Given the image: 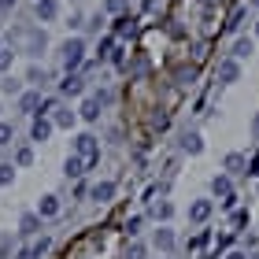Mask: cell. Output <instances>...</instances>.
<instances>
[{
	"instance_id": "cell-1",
	"label": "cell",
	"mask_w": 259,
	"mask_h": 259,
	"mask_svg": "<svg viewBox=\"0 0 259 259\" xmlns=\"http://www.w3.org/2000/svg\"><path fill=\"white\" fill-rule=\"evenodd\" d=\"M81 60H85V41H81V37L63 41V49H60V63H63L67 74H74V70L81 67Z\"/></svg>"
},
{
	"instance_id": "cell-2",
	"label": "cell",
	"mask_w": 259,
	"mask_h": 259,
	"mask_svg": "<svg viewBox=\"0 0 259 259\" xmlns=\"http://www.w3.org/2000/svg\"><path fill=\"white\" fill-rule=\"evenodd\" d=\"M74 156L85 163V167H93V163L100 159V141L93 137V134H78L74 137Z\"/></svg>"
},
{
	"instance_id": "cell-3",
	"label": "cell",
	"mask_w": 259,
	"mask_h": 259,
	"mask_svg": "<svg viewBox=\"0 0 259 259\" xmlns=\"http://www.w3.org/2000/svg\"><path fill=\"white\" fill-rule=\"evenodd\" d=\"M45 108V100H41V89H26L19 97V111L22 115H30V119H37V111Z\"/></svg>"
},
{
	"instance_id": "cell-4",
	"label": "cell",
	"mask_w": 259,
	"mask_h": 259,
	"mask_svg": "<svg viewBox=\"0 0 259 259\" xmlns=\"http://www.w3.org/2000/svg\"><path fill=\"white\" fill-rule=\"evenodd\" d=\"M45 108H49V111H45V115H49V119H52V126H74V111H70V108H63V104H45Z\"/></svg>"
},
{
	"instance_id": "cell-5",
	"label": "cell",
	"mask_w": 259,
	"mask_h": 259,
	"mask_svg": "<svg viewBox=\"0 0 259 259\" xmlns=\"http://www.w3.org/2000/svg\"><path fill=\"white\" fill-rule=\"evenodd\" d=\"M211 193H215V196H219L226 207H233V200H237V196H233V182L226 178V174H219V178L211 182Z\"/></svg>"
},
{
	"instance_id": "cell-6",
	"label": "cell",
	"mask_w": 259,
	"mask_h": 259,
	"mask_svg": "<svg viewBox=\"0 0 259 259\" xmlns=\"http://www.w3.org/2000/svg\"><path fill=\"white\" fill-rule=\"evenodd\" d=\"M52 119H49V115H37V119H33L30 122V141H37V145H41V141H49L52 137Z\"/></svg>"
},
{
	"instance_id": "cell-7",
	"label": "cell",
	"mask_w": 259,
	"mask_h": 259,
	"mask_svg": "<svg viewBox=\"0 0 259 259\" xmlns=\"http://www.w3.org/2000/svg\"><path fill=\"white\" fill-rule=\"evenodd\" d=\"M60 93H63V97H81V93H85V78H81L78 70H74V74H67L60 81Z\"/></svg>"
},
{
	"instance_id": "cell-8",
	"label": "cell",
	"mask_w": 259,
	"mask_h": 259,
	"mask_svg": "<svg viewBox=\"0 0 259 259\" xmlns=\"http://www.w3.org/2000/svg\"><path fill=\"white\" fill-rule=\"evenodd\" d=\"M37 215L41 219H56V215H60V196H41V204H37Z\"/></svg>"
},
{
	"instance_id": "cell-9",
	"label": "cell",
	"mask_w": 259,
	"mask_h": 259,
	"mask_svg": "<svg viewBox=\"0 0 259 259\" xmlns=\"http://www.w3.org/2000/svg\"><path fill=\"white\" fill-rule=\"evenodd\" d=\"M89 196L97 200V204H108V200L115 196V182H97V185L89 189Z\"/></svg>"
},
{
	"instance_id": "cell-10",
	"label": "cell",
	"mask_w": 259,
	"mask_h": 259,
	"mask_svg": "<svg viewBox=\"0 0 259 259\" xmlns=\"http://www.w3.org/2000/svg\"><path fill=\"white\" fill-rule=\"evenodd\" d=\"M219 78L226 81V85H230V81H237V78H241V63H237V60H222V63H219Z\"/></svg>"
},
{
	"instance_id": "cell-11",
	"label": "cell",
	"mask_w": 259,
	"mask_h": 259,
	"mask_svg": "<svg viewBox=\"0 0 259 259\" xmlns=\"http://www.w3.org/2000/svg\"><path fill=\"white\" fill-rule=\"evenodd\" d=\"M182 152H189V156H200V152H204V137L196 134H182Z\"/></svg>"
},
{
	"instance_id": "cell-12",
	"label": "cell",
	"mask_w": 259,
	"mask_h": 259,
	"mask_svg": "<svg viewBox=\"0 0 259 259\" xmlns=\"http://www.w3.org/2000/svg\"><path fill=\"white\" fill-rule=\"evenodd\" d=\"M45 45H49V41H45V30H30V33H26V52H30V56H41Z\"/></svg>"
},
{
	"instance_id": "cell-13",
	"label": "cell",
	"mask_w": 259,
	"mask_h": 259,
	"mask_svg": "<svg viewBox=\"0 0 259 259\" xmlns=\"http://www.w3.org/2000/svg\"><path fill=\"white\" fill-rule=\"evenodd\" d=\"M211 211H215V204H211V200H196V204L189 207V219H193V222H207Z\"/></svg>"
},
{
	"instance_id": "cell-14",
	"label": "cell",
	"mask_w": 259,
	"mask_h": 259,
	"mask_svg": "<svg viewBox=\"0 0 259 259\" xmlns=\"http://www.w3.org/2000/svg\"><path fill=\"white\" fill-rule=\"evenodd\" d=\"M60 15V0H37V19L41 22H52Z\"/></svg>"
},
{
	"instance_id": "cell-15",
	"label": "cell",
	"mask_w": 259,
	"mask_h": 259,
	"mask_svg": "<svg viewBox=\"0 0 259 259\" xmlns=\"http://www.w3.org/2000/svg\"><path fill=\"white\" fill-rule=\"evenodd\" d=\"M78 115H81L85 122H97V119H100V100H97V97L81 100V111H78Z\"/></svg>"
},
{
	"instance_id": "cell-16",
	"label": "cell",
	"mask_w": 259,
	"mask_h": 259,
	"mask_svg": "<svg viewBox=\"0 0 259 259\" xmlns=\"http://www.w3.org/2000/svg\"><path fill=\"white\" fill-rule=\"evenodd\" d=\"M252 52H255V41L252 37H237V41H233V60H248Z\"/></svg>"
},
{
	"instance_id": "cell-17",
	"label": "cell",
	"mask_w": 259,
	"mask_h": 259,
	"mask_svg": "<svg viewBox=\"0 0 259 259\" xmlns=\"http://www.w3.org/2000/svg\"><path fill=\"white\" fill-rule=\"evenodd\" d=\"M63 174H67V178H81V174H85V163H81V159L74 156V152H70L67 163H63Z\"/></svg>"
},
{
	"instance_id": "cell-18",
	"label": "cell",
	"mask_w": 259,
	"mask_h": 259,
	"mask_svg": "<svg viewBox=\"0 0 259 259\" xmlns=\"http://www.w3.org/2000/svg\"><path fill=\"white\" fill-rule=\"evenodd\" d=\"M19 230L22 233H37L41 230V215H37V211H26V215L19 219Z\"/></svg>"
},
{
	"instance_id": "cell-19",
	"label": "cell",
	"mask_w": 259,
	"mask_h": 259,
	"mask_svg": "<svg viewBox=\"0 0 259 259\" xmlns=\"http://www.w3.org/2000/svg\"><path fill=\"white\" fill-rule=\"evenodd\" d=\"M156 248H159V252H170V248H174V233H170L167 226L156 230Z\"/></svg>"
},
{
	"instance_id": "cell-20",
	"label": "cell",
	"mask_w": 259,
	"mask_h": 259,
	"mask_svg": "<svg viewBox=\"0 0 259 259\" xmlns=\"http://www.w3.org/2000/svg\"><path fill=\"white\" fill-rule=\"evenodd\" d=\"M0 89H4L8 97H15V100L22 97V93H26V89H22V81H19V78H4V81H0Z\"/></svg>"
},
{
	"instance_id": "cell-21",
	"label": "cell",
	"mask_w": 259,
	"mask_h": 259,
	"mask_svg": "<svg viewBox=\"0 0 259 259\" xmlns=\"http://www.w3.org/2000/svg\"><path fill=\"white\" fill-rule=\"evenodd\" d=\"M30 81L37 89H45V85H49V70H45V67H30Z\"/></svg>"
},
{
	"instance_id": "cell-22",
	"label": "cell",
	"mask_w": 259,
	"mask_h": 259,
	"mask_svg": "<svg viewBox=\"0 0 259 259\" xmlns=\"http://www.w3.org/2000/svg\"><path fill=\"white\" fill-rule=\"evenodd\" d=\"M26 252H30V259H41L45 252H49V237H37V241H33Z\"/></svg>"
},
{
	"instance_id": "cell-23",
	"label": "cell",
	"mask_w": 259,
	"mask_h": 259,
	"mask_svg": "<svg viewBox=\"0 0 259 259\" xmlns=\"http://www.w3.org/2000/svg\"><path fill=\"white\" fill-rule=\"evenodd\" d=\"M226 170H230V174H244V156H237V152L226 156Z\"/></svg>"
},
{
	"instance_id": "cell-24",
	"label": "cell",
	"mask_w": 259,
	"mask_h": 259,
	"mask_svg": "<svg viewBox=\"0 0 259 259\" xmlns=\"http://www.w3.org/2000/svg\"><path fill=\"white\" fill-rule=\"evenodd\" d=\"M11 178H15V167H11V163H0V189L11 185Z\"/></svg>"
},
{
	"instance_id": "cell-25",
	"label": "cell",
	"mask_w": 259,
	"mask_h": 259,
	"mask_svg": "<svg viewBox=\"0 0 259 259\" xmlns=\"http://www.w3.org/2000/svg\"><path fill=\"white\" fill-rule=\"evenodd\" d=\"M15 163H19V167H30V163H33V152H30L26 145H22V148L15 152Z\"/></svg>"
},
{
	"instance_id": "cell-26",
	"label": "cell",
	"mask_w": 259,
	"mask_h": 259,
	"mask_svg": "<svg viewBox=\"0 0 259 259\" xmlns=\"http://www.w3.org/2000/svg\"><path fill=\"white\" fill-rule=\"evenodd\" d=\"M11 137H15L11 122H0V148H4V145H11Z\"/></svg>"
},
{
	"instance_id": "cell-27",
	"label": "cell",
	"mask_w": 259,
	"mask_h": 259,
	"mask_svg": "<svg viewBox=\"0 0 259 259\" xmlns=\"http://www.w3.org/2000/svg\"><path fill=\"white\" fill-rule=\"evenodd\" d=\"M126 259H145V244H141V241H134V244L126 248Z\"/></svg>"
},
{
	"instance_id": "cell-28",
	"label": "cell",
	"mask_w": 259,
	"mask_h": 259,
	"mask_svg": "<svg viewBox=\"0 0 259 259\" xmlns=\"http://www.w3.org/2000/svg\"><path fill=\"white\" fill-rule=\"evenodd\" d=\"M141 222H145V219H141V215H134V219H130V222H126V233H130V237H137V233H141Z\"/></svg>"
},
{
	"instance_id": "cell-29",
	"label": "cell",
	"mask_w": 259,
	"mask_h": 259,
	"mask_svg": "<svg viewBox=\"0 0 259 259\" xmlns=\"http://www.w3.org/2000/svg\"><path fill=\"white\" fill-rule=\"evenodd\" d=\"M156 219L170 222V219H174V207H170V204H159V207H156Z\"/></svg>"
},
{
	"instance_id": "cell-30",
	"label": "cell",
	"mask_w": 259,
	"mask_h": 259,
	"mask_svg": "<svg viewBox=\"0 0 259 259\" xmlns=\"http://www.w3.org/2000/svg\"><path fill=\"white\" fill-rule=\"evenodd\" d=\"M241 22H244V11L237 8V11H233V19L226 22V26H230V30H241Z\"/></svg>"
},
{
	"instance_id": "cell-31",
	"label": "cell",
	"mask_w": 259,
	"mask_h": 259,
	"mask_svg": "<svg viewBox=\"0 0 259 259\" xmlns=\"http://www.w3.org/2000/svg\"><path fill=\"white\" fill-rule=\"evenodd\" d=\"M104 8L108 11H126V0H104Z\"/></svg>"
},
{
	"instance_id": "cell-32",
	"label": "cell",
	"mask_w": 259,
	"mask_h": 259,
	"mask_svg": "<svg viewBox=\"0 0 259 259\" xmlns=\"http://www.w3.org/2000/svg\"><path fill=\"white\" fill-rule=\"evenodd\" d=\"M11 56H15V52H8V49H0V70H8V67H11Z\"/></svg>"
},
{
	"instance_id": "cell-33",
	"label": "cell",
	"mask_w": 259,
	"mask_h": 259,
	"mask_svg": "<svg viewBox=\"0 0 259 259\" xmlns=\"http://www.w3.org/2000/svg\"><path fill=\"white\" fill-rule=\"evenodd\" d=\"M119 33H134V19H119Z\"/></svg>"
},
{
	"instance_id": "cell-34",
	"label": "cell",
	"mask_w": 259,
	"mask_h": 259,
	"mask_svg": "<svg viewBox=\"0 0 259 259\" xmlns=\"http://www.w3.org/2000/svg\"><path fill=\"white\" fill-rule=\"evenodd\" d=\"M226 259H248V252H226Z\"/></svg>"
},
{
	"instance_id": "cell-35",
	"label": "cell",
	"mask_w": 259,
	"mask_h": 259,
	"mask_svg": "<svg viewBox=\"0 0 259 259\" xmlns=\"http://www.w3.org/2000/svg\"><path fill=\"white\" fill-rule=\"evenodd\" d=\"M11 4H15V0H0V11H4V8H11Z\"/></svg>"
},
{
	"instance_id": "cell-36",
	"label": "cell",
	"mask_w": 259,
	"mask_h": 259,
	"mask_svg": "<svg viewBox=\"0 0 259 259\" xmlns=\"http://www.w3.org/2000/svg\"><path fill=\"white\" fill-rule=\"evenodd\" d=\"M15 259H30V252H26V248H22V252H19V255H15Z\"/></svg>"
},
{
	"instance_id": "cell-37",
	"label": "cell",
	"mask_w": 259,
	"mask_h": 259,
	"mask_svg": "<svg viewBox=\"0 0 259 259\" xmlns=\"http://www.w3.org/2000/svg\"><path fill=\"white\" fill-rule=\"evenodd\" d=\"M252 130H255V134H259V115H255V122H252Z\"/></svg>"
},
{
	"instance_id": "cell-38",
	"label": "cell",
	"mask_w": 259,
	"mask_h": 259,
	"mask_svg": "<svg viewBox=\"0 0 259 259\" xmlns=\"http://www.w3.org/2000/svg\"><path fill=\"white\" fill-rule=\"evenodd\" d=\"M255 37H259V22H255Z\"/></svg>"
},
{
	"instance_id": "cell-39",
	"label": "cell",
	"mask_w": 259,
	"mask_h": 259,
	"mask_svg": "<svg viewBox=\"0 0 259 259\" xmlns=\"http://www.w3.org/2000/svg\"><path fill=\"white\" fill-rule=\"evenodd\" d=\"M248 259H259V252H255V255H248Z\"/></svg>"
},
{
	"instance_id": "cell-40",
	"label": "cell",
	"mask_w": 259,
	"mask_h": 259,
	"mask_svg": "<svg viewBox=\"0 0 259 259\" xmlns=\"http://www.w3.org/2000/svg\"><path fill=\"white\" fill-rule=\"evenodd\" d=\"M252 4H255V8H259V0H252Z\"/></svg>"
}]
</instances>
